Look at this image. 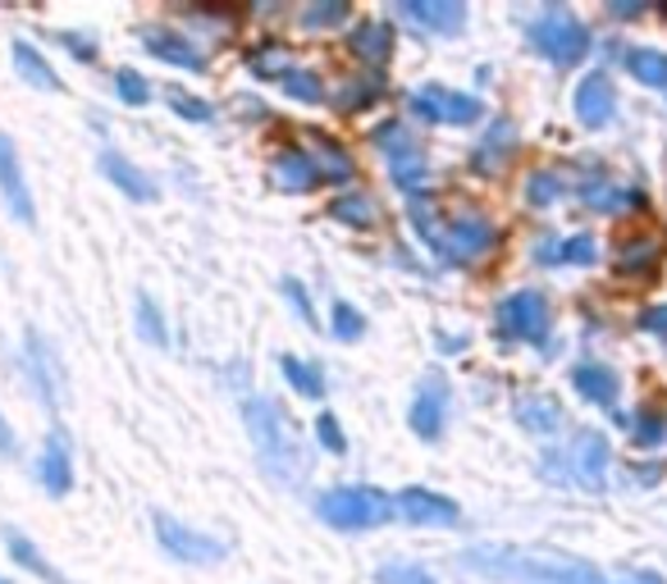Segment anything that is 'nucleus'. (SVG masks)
<instances>
[{
    "mask_svg": "<svg viewBox=\"0 0 667 584\" xmlns=\"http://www.w3.org/2000/svg\"><path fill=\"white\" fill-rule=\"evenodd\" d=\"M343 19H348V0H320V6H307V10L298 14V23H302L307 32L343 28Z\"/></svg>",
    "mask_w": 667,
    "mask_h": 584,
    "instance_id": "39",
    "label": "nucleus"
},
{
    "mask_svg": "<svg viewBox=\"0 0 667 584\" xmlns=\"http://www.w3.org/2000/svg\"><path fill=\"white\" fill-rule=\"evenodd\" d=\"M462 566L485 580H507V584H608L599 566H589L581 557L544 553V549H512V543L466 549Z\"/></svg>",
    "mask_w": 667,
    "mask_h": 584,
    "instance_id": "1",
    "label": "nucleus"
},
{
    "mask_svg": "<svg viewBox=\"0 0 667 584\" xmlns=\"http://www.w3.org/2000/svg\"><path fill=\"white\" fill-rule=\"evenodd\" d=\"M316 516L329 530H380L393 521V498L370 484H339L316 498Z\"/></svg>",
    "mask_w": 667,
    "mask_h": 584,
    "instance_id": "4",
    "label": "nucleus"
},
{
    "mask_svg": "<svg viewBox=\"0 0 667 584\" xmlns=\"http://www.w3.org/2000/svg\"><path fill=\"white\" fill-rule=\"evenodd\" d=\"M402 19H412L417 28L430 32H458L466 23V6L462 0H402Z\"/></svg>",
    "mask_w": 667,
    "mask_h": 584,
    "instance_id": "19",
    "label": "nucleus"
},
{
    "mask_svg": "<svg viewBox=\"0 0 667 584\" xmlns=\"http://www.w3.org/2000/svg\"><path fill=\"white\" fill-rule=\"evenodd\" d=\"M284 69H288V55H284L279 47H261V51L252 55V73H256V78H266V83H270V78L279 83Z\"/></svg>",
    "mask_w": 667,
    "mask_h": 584,
    "instance_id": "43",
    "label": "nucleus"
},
{
    "mask_svg": "<svg viewBox=\"0 0 667 584\" xmlns=\"http://www.w3.org/2000/svg\"><path fill=\"white\" fill-rule=\"evenodd\" d=\"M516 424H522L526 434H535V439H553L563 430V402H553L548 393H522L516 398Z\"/></svg>",
    "mask_w": 667,
    "mask_h": 584,
    "instance_id": "18",
    "label": "nucleus"
},
{
    "mask_svg": "<svg viewBox=\"0 0 667 584\" xmlns=\"http://www.w3.org/2000/svg\"><path fill=\"white\" fill-rule=\"evenodd\" d=\"M170 105H174L178 120H188V124H211L215 120V110L202 96H188V92H178V88H170Z\"/></svg>",
    "mask_w": 667,
    "mask_h": 584,
    "instance_id": "42",
    "label": "nucleus"
},
{
    "mask_svg": "<svg viewBox=\"0 0 667 584\" xmlns=\"http://www.w3.org/2000/svg\"><path fill=\"white\" fill-rule=\"evenodd\" d=\"M37 475H42V484H47L51 498H64L73 489V457H69V443H64L60 430L47 439L42 457H37Z\"/></svg>",
    "mask_w": 667,
    "mask_h": 584,
    "instance_id": "21",
    "label": "nucleus"
},
{
    "mask_svg": "<svg viewBox=\"0 0 667 584\" xmlns=\"http://www.w3.org/2000/svg\"><path fill=\"white\" fill-rule=\"evenodd\" d=\"M380 92H384V78H380V73L357 78V83H348V88L339 92V114H357V110H366V105L376 101Z\"/></svg>",
    "mask_w": 667,
    "mask_h": 584,
    "instance_id": "36",
    "label": "nucleus"
},
{
    "mask_svg": "<svg viewBox=\"0 0 667 584\" xmlns=\"http://www.w3.org/2000/svg\"><path fill=\"white\" fill-rule=\"evenodd\" d=\"M14 64H19V73H23V83H32V88H47V92H60V78H55V69L47 64V55L37 51L32 42H14Z\"/></svg>",
    "mask_w": 667,
    "mask_h": 584,
    "instance_id": "30",
    "label": "nucleus"
},
{
    "mask_svg": "<svg viewBox=\"0 0 667 584\" xmlns=\"http://www.w3.org/2000/svg\"><path fill=\"white\" fill-rule=\"evenodd\" d=\"M60 47L73 51V60H83V64L96 60V42H83V32H60Z\"/></svg>",
    "mask_w": 667,
    "mask_h": 584,
    "instance_id": "47",
    "label": "nucleus"
},
{
    "mask_svg": "<svg viewBox=\"0 0 667 584\" xmlns=\"http://www.w3.org/2000/svg\"><path fill=\"white\" fill-rule=\"evenodd\" d=\"M617 19H636V14H645V6H608Z\"/></svg>",
    "mask_w": 667,
    "mask_h": 584,
    "instance_id": "52",
    "label": "nucleus"
},
{
    "mask_svg": "<svg viewBox=\"0 0 667 584\" xmlns=\"http://www.w3.org/2000/svg\"><path fill=\"white\" fill-rule=\"evenodd\" d=\"M23 352H28V375H32L37 398H42L47 407H60V398H64V370H60V361H55V347H51L42 334H37V329H28Z\"/></svg>",
    "mask_w": 667,
    "mask_h": 584,
    "instance_id": "13",
    "label": "nucleus"
},
{
    "mask_svg": "<svg viewBox=\"0 0 667 584\" xmlns=\"http://www.w3.org/2000/svg\"><path fill=\"white\" fill-rule=\"evenodd\" d=\"M376 584H434V575L417 562H384L376 571Z\"/></svg>",
    "mask_w": 667,
    "mask_h": 584,
    "instance_id": "41",
    "label": "nucleus"
},
{
    "mask_svg": "<svg viewBox=\"0 0 667 584\" xmlns=\"http://www.w3.org/2000/svg\"><path fill=\"white\" fill-rule=\"evenodd\" d=\"M622 584H663V580H658L654 571H626V575H622Z\"/></svg>",
    "mask_w": 667,
    "mask_h": 584,
    "instance_id": "51",
    "label": "nucleus"
},
{
    "mask_svg": "<svg viewBox=\"0 0 667 584\" xmlns=\"http://www.w3.org/2000/svg\"><path fill=\"white\" fill-rule=\"evenodd\" d=\"M658 252H663V247H658L654 238H632V243H622V247H617V275H626V279H632V275L645 279L649 269L658 265Z\"/></svg>",
    "mask_w": 667,
    "mask_h": 584,
    "instance_id": "31",
    "label": "nucleus"
},
{
    "mask_svg": "<svg viewBox=\"0 0 667 584\" xmlns=\"http://www.w3.org/2000/svg\"><path fill=\"white\" fill-rule=\"evenodd\" d=\"M567 192V178L558 174V170H535L531 178H526V206H535V211H544V206H553Z\"/></svg>",
    "mask_w": 667,
    "mask_h": 584,
    "instance_id": "35",
    "label": "nucleus"
},
{
    "mask_svg": "<svg viewBox=\"0 0 667 584\" xmlns=\"http://www.w3.org/2000/svg\"><path fill=\"white\" fill-rule=\"evenodd\" d=\"M0 584H10V580H6V575H0Z\"/></svg>",
    "mask_w": 667,
    "mask_h": 584,
    "instance_id": "53",
    "label": "nucleus"
},
{
    "mask_svg": "<svg viewBox=\"0 0 667 584\" xmlns=\"http://www.w3.org/2000/svg\"><path fill=\"white\" fill-rule=\"evenodd\" d=\"M494 243H499L494 219H485V215H458V219H443L439 224V238H434L430 252L443 265H471V260L485 256Z\"/></svg>",
    "mask_w": 667,
    "mask_h": 584,
    "instance_id": "8",
    "label": "nucleus"
},
{
    "mask_svg": "<svg viewBox=\"0 0 667 584\" xmlns=\"http://www.w3.org/2000/svg\"><path fill=\"white\" fill-rule=\"evenodd\" d=\"M581 197H585V206H589V211H604V215H617V211L640 206V192L617 187V183H604V178L585 183V187H581Z\"/></svg>",
    "mask_w": 667,
    "mask_h": 584,
    "instance_id": "27",
    "label": "nucleus"
},
{
    "mask_svg": "<svg viewBox=\"0 0 667 584\" xmlns=\"http://www.w3.org/2000/svg\"><path fill=\"white\" fill-rule=\"evenodd\" d=\"M329 215H334V219H339V224H348V228H370V224H376V219H380V206H376V202H370V197H366V192H357V187H348V192H343V197H339V202H334V206H329Z\"/></svg>",
    "mask_w": 667,
    "mask_h": 584,
    "instance_id": "32",
    "label": "nucleus"
},
{
    "mask_svg": "<svg viewBox=\"0 0 667 584\" xmlns=\"http://www.w3.org/2000/svg\"><path fill=\"white\" fill-rule=\"evenodd\" d=\"M370 142H376V151L389 161V178L407 192V197H421V187L430 178V165H425V151L412 137V129L389 120V124H380L376 133H370Z\"/></svg>",
    "mask_w": 667,
    "mask_h": 584,
    "instance_id": "6",
    "label": "nucleus"
},
{
    "mask_svg": "<svg viewBox=\"0 0 667 584\" xmlns=\"http://www.w3.org/2000/svg\"><path fill=\"white\" fill-rule=\"evenodd\" d=\"M548 329H553V310H548V297H544V293L522 288V293H512V297L499 301V338L544 347V342H548Z\"/></svg>",
    "mask_w": 667,
    "mask_h": 584,
    "instance_id": "7",
    "label": "nucleus"
},
{
    "mask_svg": "<svg viewBox=\"0 0 667 584\" xmlns=\"http://www.w3.org/2000/svg\"><path fill=\"white\" fill-rule=\"evenodd\" d=\"M152 530H156V539H161V549H165L174 562H188V566H215V562H225V553H229L219 539H211V534H202V530H193V525H183V521H174V516H165V512L152 516Z\"/></svg>",
    "mask_w": 667,
    "mask_h": 584,
    "instance_id": "9",
    "label": "nucleus"
},
{
    "mask_svg": "<svg viewBox=\"0 0 667 584\" xmlns=\"http://www.w3.org/2000/svg\"><path fill=\"white\" fill-rule=\"evenodd\" d=\"M407 105L417 110V120H425V124H453V129L475 124L480 110H485L471 92H453V88H439V83L412 92V101H407Z\"/></svg>",
    "mask_w": 667,
    "mask_h": 584,
    "instance_id": "10",
    "label": "nucleus"
},
{
    "mask_svg": "<svg viewBox=\"0 0 667 584\" xmlns=\"http://www.w3.org/2000/svg\"><path fill=\"white\" fill-rule=\"evenodd\" d=\"M284 297L293 301V310H298L307 325H316V306H311V297H307V288H302L298 279H284Z\"/></svg>",
    "mask_w": 667,
    "mask_h": 584,
    "instance_id": "46",
    "label": "nucleus"
},
{
    "mask_svg": "<svg viewBox=\"0 0 667 584\" xmlns=\"http://www.w3.org/2000/svg\"><path fill=\"white\" fill-rule=\"evenodd\" d=\"M19 452V439H14V430H10V420L0 416V457H14Z\"/></svg>",
    "mask_w": 667,
    "mask_h": 584,
    "instance_id": "50",
    "label": "nucleus"
},
{
    "mask_svg": "<svg viewBox=\"0 0 667 584\" xmlns=\"http://www.w3.org/2000/svg\"><path fill=\"white\" fill-rule=\"evenodd\" d=\"M142 47L152 51L156 60H165V64L193 69V73H202V69H206V51L193 42V37H183V32H170V28H146V32H142Z\"/></svg>",
    "mask_w": 667,
    "mask_h": 584,
    "instance_id": "17",
    "label": "nucleus"
},
{
    "mask_svg": "<svg viewBox=\"0 0 667 584\" xmlns=\"http://www.w3.org/2000/svg\"><path fill=\"white\" fill-rule=\"evenodd\" d=\"M275 183L284 192H311V187L325 183V174L311 161V151H279L275 155Z\"/></svg>",
    "mask_w": 667,
    "mask_h": 584,
    "instance_id": "24",
    "label": "nucleus"
},
{
    "mask_svg": "<svg viewBox=\"0 0 667 584\" xmlns=\"http://www.w3.org/2000/svg\"><path fill=\"white\" fill-rule=\"evenodd\" d=\"M407 424H412L417 439H425V443L443 439V424H449V383H443L439 375L421 379L417 398H412V411H407Z\"/></svg>",
    "mask_w": 667,
    "mask_h": 584,
    "instance_id": "12",
    "label": "nucleus"
},
{
    "mask_svg": "<svg viewBox=\"0 0 667 584\" xmlns=\"http://www.w3.org/2000/svg\"><path fill=\"white\" fill-rule=\"evenodd\" d=\"M316 439H320V448H325V452H334V457H343V452H348V439H343L339 420H334L329 411H325V416H316Z\"/></svg>",
    "mask_w": 667,
    "mask_h": 584,
    "instance_id": "45",
    "label": "nucleus"
},
{
    "mask_svg": "<svg viewBox=\"0 0 667 584\" xmlns=\"http://www.w3.org/2000/svg\"><path fill=\"white\" fill-rule=\"evenodd\" d=\"M512 155H516V124L499 114V120H490V133L471 146V174L490 178L512 161Z\"/></svg>",
    "mask_w": 667,
    "mask_h": 584,
    "instance_id": "15",
    "label": "nucleus"
},
{
    "mask_svg": "<svg viewBox=\"0 0 667 584\" xmlns=\"http://www.w3.org/2000/svg\"><path fill=\"white\" fill-rule=\"evenodd\" d=\"M101 174H105L110 183H115V187L124 192V197H133V202H156V197H161L156 183L146 178V174L129 161V155H120V151H101Z\"/></svg>",
    "mask_w": 667,
    "mask_h": 584,
    "instance_id": "20",
    "label": "nucleus"
},
{
    "mask_svg": "<svg viewBox=\"0 0 667 584\" xmlns=\"http://www.w3.org/2000/svg\"><path fill=\"white\" fill-rule=\"evenodd\" d=\"M307 142H316V146H311V161L320 165V174H325L329 183L352 178V161H348V151H343L339 142H329V137H320V133H307Z\"/></svg>",
    "mask_w": 667,
    "mask_h": 584,
    "instance_id": "33",
    "label": "nucleus"
},
{
    "mask_svg": "<svg viewBox=\"0 0 667 584\" xmlns=\"http://www.w3.org/2000/svg\"><path fill=\"white\" fill-rule=\"evenodd\" d=\"M6 543H10V557L23 566V571H32L37 580H47V584H69L47 557H42V549H37V543L28 539V534H19V530H6Z\"/></svg>",
    "mask_w": 667,
    "mask_h": 584,
    "instance_id": "26",
    "label": "nucleus"
},
{
    "mask_svg": "<svg viewBox=\"0 0 667 584\" xmlns=\"http://www.w3.org/2000/svg\"><path fill=\"white\" fill-rule=\"evenodd\" d=\"M0 197H6V206H10V215L19 219V224H32L37 219V206H32V187H28V178H23V161H19V151H14V142L0 133Z\"/></svg>",
    "mask_w": 667,
    "mask_h": 584,
    "instance_id": "14",
    "label": "nucleus"
},
{
    "mask_svg": "<svg viewBox=\"0 0 667 584\" xmlns=\"http://www.w3.org/2000/svg\"><path fill=\"white\" fill-rule=\"evenodd\" d=\"M329 334L339 338V342H357V338L366 334V316H361L352 301H334V310H329Z\"/></svg>",
    "mask_w": 667,
    "mask_h": 584,
    "instance_id": "38",
    "label": "nucleus"
},
{
    "mask_svg": "<svg viewBox=\"0 0 667 584\" xmlns=\"http://www.w3.org/2000/svg\"><path fill=\"white\" fill-rule=\"evenodd\" d=\"M279 370H284L288 388H293L298 398H307V402H320V398H325V375H320L311 361H302V357H279Z\"/></svg>",
    "mask_w": 667,
    "mask_h": 584,
    "instance_id": "29",
    "label": "nucleus"
},
{
    "mask_svg": "<svg viewBox=\"0 0 667 584\" xmlns=\"http://www.w3.org/2000/svg\"><path fill=\"white\" fill-rule=\"evenodd\" d=\"M632 443H636V448H658V443H667V420L654 416V411H636V416H632Z\"/></svg>",
    "mask_w": 667,
    "mask_h": 584,
    "instance_id": "40",
    "label": "nucleus"
},
{
    "mask_svg": "<svg viewBox=\"0 0 667 584\" xmlns=\"http://www.w3.org/2000/svg\"><path fill=\"white\" fill-rule=\"evenodd\" d=\"M572 383H576V393H581L585 402H595V407H613L617 393H622L617 370L604 366V361H581V366L572 370Z\"/></svg>",
    "mask_w": 667,
    "mask_h": 584,
    "instance_id": "22",
    "label": "nucleus"
},
{
    "mask_svg": "<svg viewBox=\"0 0 667 584\" xmlns=\"http://www.w3.org/2000/svg\"><path fill=\"white\" fill-rule=\"evenodd\" d=\"M640 329L667 342V306H649V310H645V316H640Z\"/></svg>",
    "mask_w": 667,
    "mask_h": 584,
    "instance_id": "48",
    "label": "nucleus"
},
{
    "mask_svg": "<svg viewBox=\"0 0 667 584\" xmlns=\"http://www.w3.org/2000/svg\"><path fill=\"white\" fill-rule=\"evenodd\" d=\"M526 37H531V47H535L548 64H558V69H576V64L589 55V47H595L589 28H585L572 10H563V6H553V10H544L540 19H531V23H526Z\"/></svg>",
    "mask_w": 667,
    "mask_h": 584,
    "instance_id": "5",
    "label": "nucleus"
},
{
    "mask_svg": "<svg viewBox=\"0 0 667 584\" xmlns=\"http://www.w3.org/2000/svg\"><path fill=\"white\" fill-rule=\"evenodd\" d=\"M243 420H247V434L256 443V457H261V465L279 480V484H293L302 475V448L293 443L288 434V420L275 402L266 398H247L243 402Z\"/></svg>",
    "mask_w": 667,
    "mask_h": 584,
    "instance_id": "2",
    "label": "nucleus"
},
{
    "mask_svg": "<svg viewBox=\"0 0 667 584\" xmlns=\"http://www.w3.org/2000/svg\"><path fill=\"white\" fill-rule=\"evenodd\" d=\"M115 92H120L129 105H146V101H152V88H146V78L133 73V69H120V73H115Z\"/></svg>",
    "mask_w": 667,
    "mask_h": 584,
    "instance_id": "44",
    "label": "nucleus"
},
{
    "mask_svg": "<svg viewBox=\"0 0 667 584\" xmlns=\"http://www.w3.org/2000/svg\"><path fill=\"white\" fill-rule=\"evenodd\" d=\"M348 51L366 64H384L393 55V28L384 19H361L352 32H348Z\"/></svg>",
    "mask_w": 667,
    "mask_h": 584,
    "instance_id": "23",
    "label": "nucleus"
},
{
    "mask_svg": "<svg viewBox=\"0 0 667 584\" xmlns=\"http://www.w3.org/2000/svg\"><path fill=\"white\" fill-rule=\"evenodd\" d=\"M279 88H284L293 101H302V105H320V101H325V83H320V73H316V69L288 64L284 78H279Z\"/></svg>",
    "mask_w": 667,
    "mask_h": 584,
    "instance_id": "34",
    "label": "nucleus"
},
{
    "mask_svg": "<svg viewBox=\"0 0 667 584\" xmlns=\"http://www.w3.org/2000/svg\"><path fill=\"white\" fill-rule=\"evenodd\" d=\"M608 439L595 434V430H585L576 434L567 448H548L544 461H540V471L548 484H576L585 493H604L608 489Z\"/></svg>",
    "mask_w": 667,
    "mask_h": 584,
    "instance_id": "3",
    "label": "nucleus"
},
{
    "mask_svg": "<svg viewBox=\"0 0 667 584\" xmlns=\"http://www.w3.org/2000/svg\"><path fill=\"white\" fill-rule=\"evenodd\" d=\"M137 334L146 338V342H156V347H165L170 342V329H165V316H161V306H156V297H146V293H137Z\"/></svg>",
    "mask_w": 667,
    "mask_h": 584,
    "instance_id": "37",
    "label": "nucleus"
},
{
    "mask_svg": "<svg viewBox=\"0 0 667 584\" xmlns=\"http://www.w3.org/2000/svg\"><path fill=\"white\" fill-rule=\"evenodd\" d=\"M599 256L595 238L589 233H576V238H540L535 243V260L540 265H589Z\"/></svg>",
    "mask_w": 667,
    "mask_h": 584,
    "instance_id": "25",
    "label": "nucleus"
},
{
    "mask_svg": "<svg viewBox=\"0 0 667 584\" xmlns=\"http://www.w3.org/2000/svg\"><path fill=\"white\" fill-rule=\"evenodd\" d=\"M576 120L585 129H608L617 120V92L608 73H589L576 88Z\"/></svg>",
    "mask_w": 667,
    "mask_h": 584,
    "instance_id": "16",
    "label": "nucleus"
},
{
    "mask_svg": "<svg viewBox=\"0 0 667 584\" xmlns=\"http://www.w3.org/2000/svg\"><path fill=\"white\" fill-rule=\"evenodd\" d=\"M663 480V465H632L626 471V484H640V489H654Z\"/></svg>",
    "mask_w": 667,
    "mask_h": 584,
    "instance_id": "49",
    "label": "nucleus"
},
{
    "mask_svg": "<svg viewBox=\"0 0 667 584\" xmlns=\"http://www.w3.org/2000/svg\"><path fill=\"white\" fill-rule=\"evenodd\" d=\"M622 64H626V73H632L636 83H645V88H663V92H667V55H663V51L632 47V51L622 55Z\"/></svg>",
    "mask_w": 667,
    "mask_h": 584,
    "instance_id": "28",
    "label": "nucleus"
},
{
    "mask_svg": "<svg viewBox=\"0 0 667 584\" xmlns=\"http://www.w3.org/2000/svg\"><path fill=\"white\" fill-rule=\"evenodd\" d=\"M393 516L407 525H421V530H449L462 521V508L453 498L430 493V489H402L393 498Z\"/></svg>",
    "mask_w": 667,
    "mask_h": 584,
    "instance_id": "11",
    "label": "nucleus"
}]
</instances>
